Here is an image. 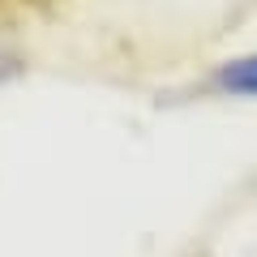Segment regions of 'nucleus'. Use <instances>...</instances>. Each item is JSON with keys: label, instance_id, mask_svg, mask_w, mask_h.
Here are the masks:
<instances>
[{"label": "nucleus", "instance_id": "1", "mask_svg": "<svg viewBox=\"0 0 257 257\" xmlns=\"http://www.w3.org/2000/svg\"><path fill=\"white\" fill-rule=\"evenodd\" d=\"M219 86L231 94H253L257 99V56H244V60H231L219 69Z\"/></svg>", "mask_w": 257, "mask_h": 257}]
</instances>
